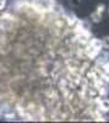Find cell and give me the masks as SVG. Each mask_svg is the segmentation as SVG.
<instances>
[{"instance_id":"obj_1","label":"cell","mask_w":109,"mask_h":123,"mask_svg":"<svg viewBox=\"0 0 109 123\" xmlns=\"http://www.w3.org/2000/svg\"><path fill=\"white\" fill-rule=\"evenodd\" d=\"M88 44H90L91 47L98 49V50H102L103 48V43H102V39H98V38H92L88 41Z\"/></svg>"},{"instance_id":"obj_2","label":"cell","mask_w":109,"mask_h":123,"mask_svg":"<svg viewBox=\"0 0 109 123\" xmlns=\"http://www.w3.org/2000/svg\"><path fill=\"white\" fill-rule=\"evenodd\" d=\"M99 108L103 112H108L109 111V98H103L99 102Z\"/></svg>"},{"instance_id":"obj_3","label":"cell","mask_w":109,"mask_h":123,"mask_svg":"<svg viewBox=\"0 0 109 123\" xmlns=\"http://www.w3.org/2000/svg\"><path fill=\"white\" fill-rule=\"evenodd\" d=\"M101 20H102V14L97 12V11H94V12L91 14V21L92 22L98 24V22H101Z\"/></svg>"},{"instance_id":"obj_4","label":"cell","mask_w":109,"mask_h":123,"mask_svg":"<svg viewBox=\"0 0 109 123\" xmlns=\"http://www.w3.org/2000/svg\"><path fill=\"white\" fill-rule=\"evenodd\" d=\"M99 70L102 71V73L109 74V60H107V62H104V63L101 64V69Z\"/></svg>"},{"instance_id":"obj_5","label":"cell","mask_w":109,"mask_h":123,"mask_svg":"<svg viewBox=\"0 0 109 123\" xmlns=\"http://www.w3.org/2000/svg\"><path fill=\"white\" fill-rule=\"evenodd\" d=\"M102 43L104 48H109V36H104L102 39Z\"/></svg>"},{"instance_id":"obj_6","label":"cell","mask_w":109,"mask_h":123,"mask_svg":"<svg viewBox=\"0 0 109 123\" xmlns=\"http://www.w3.org/2000/svg\"><path fill=\"white\" fill-rule=\"evenodd\" d=\"M104 9H105L104 4H99V5H97V10H96V11H97V12H99V14H103Z\"/></svg>"},{"instance_id":"obj_7","label":"cell","mask_w":109,"mask_h":123,"mask_svg":"<svg viewBox=\"0 0 109 123\" xmlns=\"http://www.w3.org/2000/svg\"><path fill=\"white\" fill-rule=\"evenodd\" d=\"M6 5V0H0V10H3Z\"/></svg>"},{"instance_id":"obj_8","label":"cell","mask_w":109,"mask_h":123,"mask_svg":"<svg viewBox=\"0 0 109 123\" xmlns=\"http://www.w3.org/2000/svg\"><path fill=\"white\" fill-rule=\"evenodd\" d=\"M108 12H109V7H108Z\"/></svg>"}]
</instances>
